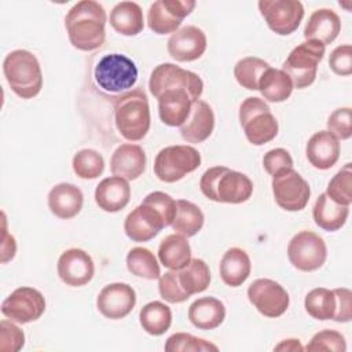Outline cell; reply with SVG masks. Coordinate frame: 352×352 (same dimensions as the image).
<instances>
[{"label":"cell","mask_w":352,"mask_h":352,"mask_svg":"<svg viewBox=\"0 0 352 352\" xmlns=\"http://www.w3.org/2000/svg\"><path fill=\"white\" fill-rule=\"evenodd\" d=\"M248 298L253 307L267 318L282 316L290 304L289 293L285 287L268 278L253 280L248 287Z\"/></svg>","instance_id":"obj_12"},{"label":"cell","mask_w":352,"mask_h":352,"mask_svg":"<svg viewBox=\"0 0 352 352\" xmlns=\"http://www.w3.org/2000/svg\"><path fill=\"white\" fill-rule=\"evenodd\" d=\"M329 66L337 76H351L352 74L351 44H344L334 48L329 58Z\"/></svg>","instance_id":"obj_47"},{"label":"cell","mask_w":352,"mask_h":352,"mask_svg":"<svg viewBox=\"0 0 352 352\" xmlns=\"http://www.w3.org/2000/svg\"><path fill=\"white\" fill-rule=\"evenodd\" d=\"M82 204V191L72 183H59L48 192V208L51 213L63 220L77 216Z\"/></svg>","instance_id":"obj_25"},{"label":"cell","mask_w":352,"mask_h":352,"mask_svg":"<svg viewBox=\"0 0 352 352\" xmlns=\"http://www.w3.org/2000/svg\"><path fill=\"white\" fill-rule=\"evenodd\" d=\"M136 304V293L128 283L106 285L98 294L96 307L109 319H122L131 314Z\"/></svg>","instance_id":"obj_18"},{"label":"cell","mask_w":352,"mask_h":352,"mask_svg":"<svg viewBox=\"0 0 352 352\" xmlns=\"http://www.w3.org/2000/svg\"><path fill=\"white\" fill-rule=\"evenodd\" d=\"M146 169V154L139 144L122 143L118 146L110 160V170L113 176L125 180H135Z\"/></svg>","instance_id":"obj_21"},{"label":"cell","mask_w":352,"mask_h":352,"mask_svg":"<svg viewBox=\"0 0 352 352\" xmlns=\"http://www.w3.org/2000/svg\"><path fill=\"white\" fill-rule=\"evenodd\" d=\"M268 67L271 66L264 59L257 56H246L236 62L234 76L241 87L249 91H258V81Z\"/></svg>","instance_id":"obj_37"},{"label":"cell","mask_w":352,"mask_h":352,"mask_svg":"<svg viewBox=\"0 0 352 352\" xmlns=\"http://www.w3.org/2000/svg\"><path fill=\"white\" fill-rule=\"evenodd\" d=\"M160 263L169 270H180L191 260V248L186 236L170 234L158 246Z\"/></svg>","instance_id":"obj_32"},{"label":"cell","mask_w":352,"mask_h":352,"mask_svg":"<svg viewBox=\"0 0 352 352\" xmlns=\"http://www.w3.org/2000/svg\"><path fill=\"white\" fill-rule=\"evenodd\" d=\"M194 8V0H157L148 7L147 25L157 34H173Z\"/></svg>","instance_id":"obj_15"},{"label":"cell","mask_w":352,"mask_h":352,"mask_svg":"<svg viewBox=\"0 0 352 352\" xmlns=\"http://www.w3.org/2000/svg\"><path fill=\"white\" fill-rule=\"evenodd\" d=\"M206 36L202 29L187 25L176 30L168 40V52L177 62H192L206 51Z\"/></svg>","instance_id":"obj_19"},{"label":"cell","mask_w":352,"mask_h":352,"mask_svg":"<svg viewBox=\"0 0 352 352\" xmlns=\"http://www.w3.org/2000/svg\"><path fill=\"white\" fill-rule=\"evenodd\" d=\"M324 50L323 44L314 40H305L292 50L282 65V70L290 77L293 87L301 89L315 81L318 65L323 59Z\"/></svg>","instance_id":"obj_7"},{"label":"cell","mask_w":352,"mask_h":352,"mask_svg":"<svg viewBox=\"0 0 352 352\" xmlns=\"http://www.w3.org/2000/svg\"><path fill=\"white\" fill-rule=\"evenodd\" d=\"M340 30V16L329 8H319L309 15L304 28V37L305 40L319 41L326 47L337 38Z\"/></svg>","instance_id":"obj_26"},{"label":"cell","mask_w":352,"mask_h":352,"mask_svg":"<svg viewBox=\"0 0 352 352\" xmlns=\"http://www.w3.org/2000/svg\"><path fill=\"white\" fill-rule=\"evenodd\" d=\"M239 122L253 146H263L278 135V121L270 106L257 96L246 98L239 107Z\"/></svg>","instance_id":"obj_5"},{"label":"cell","mask_w":352,"mask_h":352,"mask_svg":"<svg viewBox=\"0 0 352 352\" xmlns=\"http://www.w3.org/2000/svg\"><path fill=\"white\" fill-rule=\"evenodd\" d=\"M327 131L338 140H346L352 136V110L351 107L336 109L327 120Z\"/></svg>","instance_id":"obj_43"},{"label":"cell","mask_w":352,"mask_h":352,"mask_svg":"<svg viewBox=\"0 0 352 352\" xmlns=\"http://www.w3.org/2000/svg\"><path fill=\"white\" fill-rule=\"evenodd\" d=\"M327 197L338 205L349 206L352 204V169L351 164L338 170L327 184Z\"/></svg>","instance_id":"obj_40"},{"label":"cell","mask_w":352,"mask_h":352,"mask_svg":"<svg viewBox=\"0 0 352 352\" xmlns=\"http://www.w3.org/2000/svg\"><path fill=\"white\" fill-rule=\"evenodd\" d=\"M304 348L300 344V340L296 338H289L283 340L279 345L275 346V351H302Z\"/></svg>","instance_id":"obj_50"},{"label":"cell","mask_w":352,"mask_h":352,"mask_svg":"<svg viewBox=\"0 0 352 352\" xmlns=\"http://www.w3.org/2000/svg\"><path fill=\"white\" fill-rule=\"evenodd\" d=\"M173 271L179 287L187 297L202 293L210 283L209 267L201 258H191L187 265Z\"/></svg>","instance_id":"obj_30"},{"label":"cell","mask_w":352,"mask_h":352,"mask_svg":"<svg viewBox=\"0 0 352 352\" xmlns=\"http://www.w3.org/2000/svg\"><path fill=\"white\" fill-rule=\"evenodd\" d=\"M305 311L309 316L318 320L333 319L336 311V297L333 290L326 287L312 289L304 300Z\"/></svg>","instance_id":"obj_38"},{"label":"cell","mask_w":352,"mask_h":352,"mask_svg":"<svg viewBox=\"0 0 352 352\" xmlns=\"http://www.w3.org/2000/svg\"><path fill=\"white\" fill-rule=\"evenodd\" d=\"M56 270L60 280L73 287L87 285L95 274L92 257L78 248L65 250L58 260Z\"/></svg>","instance_id":"obj_17"},{"label":"cell","mask_w":352,"mask_h":352,"mask_svg":"<svg viewBox=\"0 0 352 352\" xmlns=\"http://www.w3.org/2000/svg\"><path fill=\"white\" fill-rule=\"evenodd\" d=\"M131 199V187L128 180L110 176L103 179L95 190L96 205L109 213H116L122 210Z\"/></svg>","instance_id":"obj_23"},{"label":"cell","mask_w":352,"mask_h":352,"mask_svg":"<svg viewBox=\"0 0 352 352\" xmlns=\"http://www.w3.org/2000/svg\"><path fill=\"white\" fill-rule=\"evenodd\" d=\"M16 252L15 238L7 231V221L6 214L3 213V242H1V263L6 264L7 261L12 260Z\"/></svg>","instance_id":"obj_49"},{"label":"cell","mask_w":352,"mask_h":352,"mask_svg":"<svg viewBox=\"0 0 352 352\" xmlns=\"http://www.w3.org/2000/svg\"><path fill=\"white\" fill-rule=\"evenodd\" d=\"M226 318V307L216 297H201L188 308V319L199 330H213Z\"/></svg>","instance_id":"obj_27"},{"label":"cell","mask_w":352,"mask_h":352,"mask_svg":"<svg viewBox=\"0 0 352 352\" xmlns=\"http://www.w3.org/2000/svg\"><path fill=\"white\" fill-rule=\"evenodd\" d=\"M214 128V113L212 107L198 99L192 102L190 116L180 125V135L188 143H202L213 132Z\"/></svg>","instance_id":"obj_20"},{"label":"cell","mask_w":352,"mask_h":352,"mask_svg":"<svg viewBox=\"0 0 352 352\" xmlns=\"http://www.w3.org/2000/svg\"><path fill=\"white\" fill-rule=\"evenodd\" d=\"M220 276L227 286L238 287L250 275L252 264L248 253L241 248H230L220 260Z\"/></svg>","instance_id":"obj_28"},{"label":"cell","mask_w":352,"mask_h":352,"mask_svg":"<svg viewBox=\"0 0 352 352\" xmlns=\"http://www.w3.org/2000/svg\"><path fill=\"white\" fill-rule=\"evenodd\" d=\"M336 297V311L333 320L346 323L352 316V293L346 287H338L333 290Z\"/></svg>","instance_id":"obj_48"},{"label":"cell","mask_w":352,"mask_h":352,"mask_svg":"<svg viewBox=\"0 0 352 352\" xmlns=\"http://www.w3.org/2000/svg\"><path fill=\"white\" fill-rule=\"evenodd\" d=\"M258 10L268 28L279 36L296 32L304 18V7L298 0H260Z\"/></svg>","instance_id":"obj_14"},{"label":"cell","mask_w":352,"mask_h":352,"mask_svg":"<svg viewBox=\"0 0 352 352\" xmlns=\"http://www.w3.org/2000/svg\"><path fill=\"white\" fill-rule=\"evenodd\" d=\"M72 166L78 177L96 179L104 169V160L96 150L82 148L74 154Z\"/></svg>","instance_id":"obj_39"},{"label":"cell","mask_w":352,"mask_h":352,"mask_svg":"<svg viewBox=\"0 0 352 352\" xmlns=\"http://www.w3.org/2000/svg\"><path fill=\"white\" fill-rule=\"evenodd\" d=\"M199 188L208 199L221 204H242L253 194V183L245 173L220 165L204 172Z\"/></svg>","instance_id":"obj_2"},{"label":"cell","mask_w":352,"mask_h":352,"mask_svg":"<svg viewBox=\"0 0 352 352\" xmlns=\"http://www.w3.org/2000/svg\"><path fill=\"white\" fill-rule=\"evenodd\" d=\"M139 322L147 334L161 336L170 327V308L161 301H151L140 309Z\"/></svg>","instance_id":"obj_35"},{"label":"cell","mask_w":352,"mask_h":352,"mask_svg":"<svg viewBox=\"0 0 352 352\" xmlns=\"http://www.w3.org/2000/svg\"><path fill=\"white\" fill-rule=\"evenodd\" d=\"M106 11L94 0L76 3L65 16V28L70 44L80 51H95L106 38Z\"/></svg>","instance_id":"obj_1"},{"label":"cell","mask_w":352,"mask_h":352,"mask_svg":"<svg viewBox=\"0 0 352 352\" xmlns=\"http://www.w3.org/2000/svg\"><path fill=\"white\" fill-rule=\"evenodd\" d=\"M272 194L278 206L287 212L302 210L311 195L308 182L293 168L272 176Z\"/></svg>","instance_id":"obj_11"},{"label":"cell","mask_w":352,"mask_h":352,"mask_svg":"<svg viewBox=\"0 0 352 352\" xmlns=\"http://www.w3.org/2000/svg\"><path fill=\"white\" fill-rule=\"evenodd\" d=\"M45 311V298L37 289L22 286L15 289L3 302L1 314L16 323L37 320Z\"/></svg>","instance_id":"obj_13"},{"label":"cell","mask_w":352,"mask_h":352,"mask_svg":"<svg viewBox=\"0 0 352 352\" xmlns=\"http://www.w3.org/2000/svg\"><path fill=\"white\" fill-rule=\"evenodd\" d=\"M114 122L122 138L142 140L150 129V106L143 89L135 88L114 98Z\"/></svg>","instance_id":"obj_3"},{"label":"cell","mask_w":352,"mask_h":352,"mask_svg":"<svg viewBox=\"0 0 352 352\" xmlns=\"http://www.w3.org/2000/svg\"><path fill=\"white\" fill-rule=\"evenodd\" d=\"M305 349L311 352H318V351L344 352L346 349V342L344 336L340 331L324 329L312 336Z\"/></svg>","instance_id":"obj_42"},{"label":"cell","mask_w":352,"mask_h":352,"mask_svg":"<svg viewBox=\"0 0 352 352\" xmlns=\"http://www.w3.org/2000/svg\"><path fill=\"white\" fill-rule=\"evenodd\" d=\"M305 154L314 168L330 169L340 158V142L329 131L315 132L307 143Z\"/></svg>","instance_id":"obj_22"},{"label":"cell","mask_w":352,"mask_h":352,"mask_svg":"<svg viewBox=\"0 0 352 352\" xmlns=\"http://www.w3.org/2000/svg\"><path fill=\"white\" fill-rule=\"evenodd\" d=\"M3 73L11 91L22 98L32 99L43 88V73L34 54L26 50L8 52L3 62Z\"/></svg>","instance_id":"obj_4"},{"label":"cell","mask_w":352,"mask_h":352,"mask_svg":"<svg viewBox=\"0 0 352 352\" xmlns=\"http://www.w3.org/2000/svg\"><path fill=\"white\" fill-rule=\"evenodd\" d=\"M158 114L168 126H180L190 116L192 98L184 89H172L162 92L158 98Z\"/></svg>","instance_id":"obj_24"},{"label":"cell","mask_w":352,"mask_h":352,"mask_svg":"<svg viewBox=\"0 0 352 352\" xmlns=\"http://www.w3.org/2000/svg\"><path fill=\"white\" fill-rule=\"evenodd\" d=\"M94 77L98 85L111 94H124L136 84L139 73L135 62L122 54H107L96 63Z\"/></svg>","instance_id":"obj_6"},{"label":"cell","mask_w":352,"mask_h":352,"mask_svg":"<svg viewBox=\"0 0 352 352\" xmlns=\"http://www.w3.org/2000/svg\"><path fill=\"white\" fill-rule=\"evenodd\" d=\"M204 220V213L195 204L187 199L176 201V216L170 224L176 234H180L186 238L194 236L198 234V231H201Z\"/></svg>","instance_id":"obj_34"},{"label":"cell","mask_w":352,"mask_h":352,"mask_svg":"<svg viewBox=\"0 0 352 352\" xmlns=\"http://www.w3.org/2000/svg\"><path fill=\"white\" fill-rule=\"evenodd\" d=\"M263 166L268 175L275 176L286 169H292L293 158H292L290 153L282 147L272 148L264 154Z\"/></svg>","instance_id":"obj_45"},{"label":"cell","mask_w":352,"mask_h":352,"mask_svg":"<svg viewBox=\"0 0 352 352\" xmlns=\"http://www.w3.org/2000/svg\"><path fill=\"white\" fill-rule=\"evenodd\" d=\"M287 257L292 265L304 272L319 270L327 257V248L322 236L314 231L297 232L287 245Z\"/></svg>","instance_id":"obj_10"},{"label":"cell","mask_w":352,"mask_h":352,"mask_svg":"<svg viewBox=\"0 0 352 352\" xmlns=\"http://www.w3.org/2000/svg\"><path fill=\"white\" fill-rule=\"evenodd\" d=\"M348 214H349V206L336 204L327 197L326 192L318 197L312 210L315 224L322 230L330 231V232L340 230L345 224Z\"/></svg>","instance_id":"obj_31"},{"label":"cell","mask_w":352,"mask_h":352,"mask_svg":"<svg viewBox=\"0 0 352 352\" xmlns=\"http://www.w3.org/2000/svg\"><path fill=\"white\" fill-rule=\"evenodd\" d=\"M201 165V154L187 144L168 146L157 154L154 160V173L165 183L182 180Z\"/></svg>","instance_id":"obj_8"},{"label":"cell","mask_w":352,"mask_h":352,"mask_svg":"<svg viewBox=\"0 0 352 352\" xmlns=\"http://www.w3.org/2000/svg\"><path fill=\"white\" fill-rule=\"evenodd\" d=\"M258 91L265 100L280 103L292 95L293 82L282 69L268 67L258 81Z\"/></svg>","instance_id":"obj_33"},{"label":"cell","mask_w":352,"mask_h":352,"mask_svg":"<svg viewBox=\"0 0 352 352\" xmlns=\"http://www.w3.org/2000/svg\"><path fill=\"white\" fill-rule=\"evenodd\" d=\"M164 349L166 352H204V351H217L219 348L204 340L188 333H175L168 337Z\"/></svg>","instance_id":"obj_41"},{"label":"cell","mask_w":352,"mask_h":352,"mask_svg":"<svg viewBox=\"0 0 352 352\" xmlns=\"http://www.w3.org/2000/svg\"><path fill=\"white\" fill-rule=\"evenodd\" d=\"M148 89L154 98H158L165 91L184 89L195 102L204 92V81L197 73L165 62L155 66L151 72Z\"/></svg>","instance_id":"obj_9"},{"label":"cell","mask_w":352,"mask_h":352,"mask_svg":"<svg viewBox=\"0 0 352 352\" xmlns=\"http://www.w3.org/2000/svg\"><path fill=\"white\" fill-rule=\"evenodd\" d=\"M169 223L165 216L148 201L143 199L124 221V231L133 242H147L153 239Z\"/></svg>","instance_id":"obj_16"},{"label":"cell","mask_w":352,"mask_h":352,"mask_svg":"<svg viewBox=\"0 0 352 352\" xmlns=\"http://www.w3.org/2000/svg\"><path fill=\"white\" fill-rule=\"evenodd\" d=\"M25 345L23 331L12 320L0 322V349L3 352H18Z\"/></svg>","instance_id":"obj_44"},{"label":"cell","mask_w":352,"mask_h":352,"mask_svg":"<svg viewBox=\"0 0 352 352\" xmlns=\"http://www.w3.org/2000/svg\"><path fill=\"white\" fill-rule=\"evenodd\" d=\"M126 268L132 275L148 280H154L161 276V268L154 253L150 249L142 246L132 248L128 252Z\"/></svg>","instance_id":"obj_36"},{"label":"cell","mask_w":352,"mask_h":352,"mask_svg":"<svg viewBox=\"0 0 352 352\" xmlns=\"http://www.w3.org/2000/svg\"><path fill=\"white\" fill-rule=\"evenodd\" d=\"M111 28L122 36H136L144 28L143 11L135 1L117 3L110 11Z\"/></svg>","instance_id":"obj_29"},{"label":"cell","mask_w":352,"mask_h":352,"mask_svg":"<svg viewBox=\"0 0 352 352\" xmlns=\"http://www.w3.org/2000/svg\"><path fill=\"white\" fill-rule=\"evenodd\" d=\"M158 290L161 297L170 304H179L188 298L179 287L173 270L165 272L158 278Z\"/></svg>","instance_id":"obj_46"}]
</instances>
